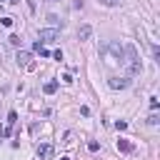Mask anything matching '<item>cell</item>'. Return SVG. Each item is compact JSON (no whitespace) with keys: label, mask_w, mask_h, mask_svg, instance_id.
I'll use <instances>...</instances> for the list:
<instances>
[{"label":"cell","mask_w":160,"mask_h":160,"mask_svg":"<svg viewBox=\"0 0 160 160\" xmlns=\"http://www.w3.org/2000/svg\"><path fill=\"white\" fill-rule=\"evenodd\" d=\"M122 55H125V68H128V75L130 78H135V75H140L142 72V62H140V58H138V50H135V45H125L122 48Z\"/></svg>","instance_id":"1"},{"label":"cell","mask_w":160,"mask_h":160,"mask_svg":"<svg viewBox=\"0 0 160 160\" xmlns=\"http://www.w3.org/2000/svg\"><path fill=\"white\" fill-rule=\"evenodd\" d=\"M102 58H105V62L112 68V65H120L122 62V45H118V42H110V45H105L102 48Z\"/></svg>","instance_id":"2"},{"label":"cell","mask_w":160,"mask_h":160,"mask_svg":"<svg viewBox=\"0 0 160 160\" xmlns=\"http://www.w3.org/2000/svg\"><path fill=\"white\" fill-rule=\"evenodd\" d=\"M58 38H60L58 28H45V30L38 32V42H40V45H42V42H52V40H58Z\"/></svg>","instance_id":"3"},{"label":"cell","mask_w":160,"mask_h":160,"mask_svg":"<svg viewBox=\"0 0 160 160\" xmlns=\"http://www.w3.org/2000/svg\"><path fill=\"white\" fill-rule=\"evenodd\" d=\"M18 62H20L25 70H35V60H32V52H28V50H20V52H18Z\"/></svg>","instance_id":"4"},{"label":"cell","mask_w":160,"mask_h":160,"mask_svg":"<svg viewBox=\"0 0 160 160\" xmlns=\"http://www.w3.org/2000/svg\"><path fill=\"white\" fill-rule=\"evenodd\" d=\"M112 90H125L130 82H128V78H110V82H108Z\"/></svg>","instance_id":"5"},{"label":"cell","mask_w":160,"mask_h":160,"mask_svg":"<svg viewBox=\"0 0 160 160\" xmlns=\"http://www.w3.org/2000/svg\"><path fill=\"white\" fill-rule=\"evenodd\" d=\"M52 152H55V148L50 142H45V145L38 148V158H52Z\"/></svg>","instance_id":"6"},{"label":"cell","mask_w":160,"mask_h":160,"mask_svg":"<svg viewBox=\"0 0 160 160\" xmlns=\"http://www.w3.org/2000/svg\"><path fill=\"white\" fill-rule=\"evenodd\" d=\"M90 35H92V28L90 25H80L78 28V38L80 40H90Z\"/></svg>","instance_id":"7"},{"label":"cell","mask_w":160,"mask_h":160,"mask_svg":"<svg viewBox=\"0 0 160 160\" xmlns=\"http://www.w3.org/2000/svg\"><path fill=\"white\" fill-rule=\"evenodd\" d=\"M42 90H45V95H52V92L58 90V82H55V80H48V82L42 85Z\"/></svg>","instance_id":"8"},{"label":"cell","mask_w":160,"mask_h":160,"mask_svg":"<svg viewBox=\"0 0 160 160\" xmlns=\"http://www.w3.org/2000/svg\"><path fill=\"white\" fill-rule=\"evenodd\" d=\"M118 150H120V152H130V150H132V142H128V140H118Z\"/></svg>","instance_id":"9"},{"label":"cell","mask_w":160,"mask_h":160,"mask_svg":"<svg viewBox=\"0 0 160 160\" xmlns=\"http://www.w3.org/2000/svg\"><path fill=\"white\" fill-rule=\"evenodd\" d=\"M15 120H18V112H15V110H10V115H8V125L12 128V125H15Z\"/></svg>","instance_id":"10"},{"label":"cell","mask_w":160,"mask_h":160,"mask_svg":"<svg viewBox=\"0 0 160 160\" xmlns=\"http://www.w3.org/2000/svg\"><path fill=\"white\" fill-rule=\"evenodd\" d=\"M158 122H160V118H158V115H155V112H152V115H150V118H148V125H158Z\"/></svg>","instance_id":"11"},{"label":"cell","mask_w":160,"mask_h":160,"mask_svg":"<svg viewBox=\"0 0 160 160\" xmlns=\"http://www.w3.org/2000/svg\"><path fill=\"white\" fill-rule=\"evenodd\" d=\"M25 2H28V10H30V12H35V8H38V2H35V0H25Z\"/></svg>","instance_id":"12"},{"label":"cell","mask_w":160,"mask_h":160,"mask_svg":"<svg viewBox=\"0 0 160 160\" xmlns=\"http://www.w3.org/2000/svg\"><path fill=\"white\" fill-rule=\"evenodd\" d=\"M8 40H10V45H20V38H18V35H10Z\"/></svg>","instance_id":"13"},{"label":"cell","mask_w":160,"mask_h":160,"mask_svg":"<svg viewBox=\"0 0 160 160\" xmlns=\"http://www.w3.org/2000/svg\"><path fill=\"white\" fill-rule=\"evenodd\" d=\"M115 128H118V130H125V128H128V122H125V120H118V122H115Z\"/></svg>","instance_id":"14"},{"label":"cell","mask_w":160,"mask_h":160,"mask_svg":"<svg viewBox=\"0 0 160 160\" xmlns=\"http://www.w3.org/2000/svg\"><path fill=\"white\" fill-rule=\"evenodd\" d=\"M100 2H102V5H108V8H112V5H118L120 0H100Z\"/></svg>","instance_id":"15"},{"label":"cell","mask_w":160,"mask_h":160,"mask_svg":"<svg viewBox=\"0 0 160 160\" xmlns=\"http://www.w3.org/2000/svg\"><path fill=\"white\" fill-rule=\"evenodd\" d=\"M0 22H2V25H5V28H10V25H12V18H2V20H0Z\"/></svg>","instance_id":"16"},{"label":"cell","mask_w":160,"mask_h":160,"mask_svg":"<svg viewBox=\"0 0 160 160\" xmlns=\"http://www.w3.org/2000/svg\"><path fill=\"white\" fill-rule=\"evenodd\" d=\"M158 105H160V102H158V98H150V108H152V110H158Z\"/></svg>","instance_id":"17"},{"label":"cell","mask_w":160,"mask_h":160,"mask_svg":"<svg viewBox=\"0 0 160 160\" xmlns=\"http://www.w3.org/2000/svg\"><path fill=\"white\" fill-rule=\"evenodd\" d=\"M80 115H85V118H88V115H90V108H88V105H82V108H80Z\"/></svg>","instance_id":"18"},{"label":"cell","mask_w":160,"mask_h":160,"mask_svg":"<svg viewBox=\"0 0 160 160\" xmlns=\"http://www.w3.org/2000/svg\"><path fill=\"white\" fill-rule=\"evenodd\" d=\"M88 148H90V150H92V152H98V150H100V145H98V142H95V140H92V142H90V145H88Z\"/></svg>","instance_id":"19"},{"label":"cell","mask_w":160,"mask_h":160,"mask_svg":"<svg viewBox=\"0 0 160 160\" xmlns=\"http://www.w3.org/2000/svg\"><path fill=\"white\" fill-rule=\"evenodd\" d=\"M60 160H70V158H60Z\"/></svg>","instance_id":"20"},{"label":"cell","mask_w":160,"mask_h":160,"mask_svg":"<svg viewBox=\"0 0 160 160\" xmlns=\"http://www.w3.org/2000/svg\"><path fill=\"white\" fill-rule=\"evenodd\" d=\"M10 2H18V0H10Z\"/></svg>","instance_id":"21"}]
</instances>
